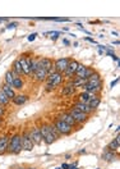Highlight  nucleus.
<instances>
[{"instance_id": "4be33fe9", "label": "nucleus", "mask_w": 120, "mask_h": 169, "mask_svg": "<svg viewBox=\"0 0 120 169\" xmlns=\"http://www.w3.org/2000/svg\"><path fill=\"white\" fill-rule=\"evenodd\" d=\"M11 101H13V104H15V105H23V104H26L27 101H28V96L27 95H15L13 99H11Z\"/></svg>"}, {"instance_id": "a19ab883", "label": "nucleus", "mask_w": 120, "mask_h": 169, "mask_svg": "<svg viewBox=\"0 0 120 169\" xmlns=\"http://www.w3.org/2000/svg\"><path fill=\"white\" fill-rule=\"evenodd\" d=\"M17 169H26V168H23V167H18Z\"/></svg>"}, {"instance_id": "412c9836", "label": "nucleus", "mask_w": 120, "mask_h": 169, "mask_svg": "<svg viewBox=\"0 0 120 169\" xmlns=\"http://www.w3.org/2000/svg\"><path fill=\"white\" fill-rule=\"evenodd\" d=\"M1 90L4 91V94H5V95L8 96V98H9V100H11L15 95H17V94H15V91L13 90V87L9 86V84H6V83H3Z\"/></svg>"}, {"instance_id": "0eeeda50", "label": "nucleus", "mask_w": 120, "mask_h": 169, "mask_svg": "<svg viewBox=\"0 0 120 169\" xmlns=\"http://www.w3.org/2000/svg\"><path fill=\"white\" fill-rule=\"evenodd\" d=\"M68 113L73 117V119L75 121L77 124H83V123L87 122V119H88V115H87V114H84V113H82V111L74 109V108H72V109L69 110Z\"/></svg>"}, {"instance_id": "f8f14e48", "label": "nucleus", "mask_w": 120, "mask_h": 169, "mask_svg": "<svg viewBox=\"0 0 120 169\" xmlns=\"http://www.w3.org/2000/svg\"><path fill=\"white\" fill-rule=\"evenodd\" d=\"M18 60H19V64H21V68H22V73L23 74H31V71H29V64H28V61H29V58H26V56H21V58H18Z\"/></svg>"}, {"instance_id": "72a5a7b5", "label": "nucleus", "mask_w": 120, "mask_h": 169, "mask_svg": "<svg viewBox=\"0 0 120 169\" xmlns=\"http://www.w3.org/2000/svg\"><path fill=\"white\" fill-rule=\"evenodd\" d=\"M5 115V109H4L3 105H0V118H3Z\"/></svg>"}, {"instance_id": "aec40b11", "label": "nucleus", "mask_w": 120, "mask_h": 169, "mask_svg": "<svg viewBox=\"0 0 120 169\" xmlns=\"http://www.w3.org/2000/svg\"><path fill=\"white\" fill-rule=\"evenodd\" d=\"M8 142H9V137L8 136L0 137V155H4L8 151Z\"/></svg>"}, {"instance_id": "f704fd0d", "label": "nucleus", "mask_w": 120, "mask_h": 169, "mask_svg": "<svg viewBox=\"0 0 120 169\" xmlns=\"http://www.w3.org/2000/svg\"><path fill=\"white\" fill-rule=\"evenodd\" d=\"M118 82H119V78H115V79L113 81V82H111V83H110V87H111V88H113V87L115 86V84H118Z\"/></svg>"}, {"instance_id": "2eb2a0df", "label": "nucleus", "mask_w": 120, "mask_h": 169, "mask_svg": "<svg viewBox=\"0 0 120 169\" xmlns=\"http://www.w3.org/2000/svg\"><path fill=\"white\" fill-rule=\"evenodd\" d=\"M119 144H120V136H119V134H116V137H115L114 140L106 146V149L110 150V151H114V152H119V149H120Z\"/></svg>"}, {"instance_id": "20e7f679", "label": "nucleus", "mask_w": 120, "mask_h": 169, "mask_svg": "<svg viewBox=\"0 0 120 169\" xmlns=\"http://www.w3.org/2000/svg\"><path fill=\"white\" fill-rule=\"evenodd\" d=\"M21 140H22V150H26V151H32L34 147V144L31 138L29 131H24L21 134Z\"/></svg>"}, {"instance_id": "c9c22d12", "label": "nucleus", "mask_w": 120, "mask_h": 169, "mask_svg": "<svg viewBox=\"0 0 120 169\" xmlns=\"http://www.w3.org/2000/svg\"><path fill=\"white\" fill-rule=\"evenodd\" d=\"M69 167H70V164H68V163H63V165H61V169H69Z\"/></svg>"}, {"instance_id": "2f4dec72", "label": "nucleus", "mask_w": 120, "mask_h": 169, "mask_svg": "<svg viewBox=\"0 0 120 169\" xmlns=\"http://www.w3.org/2000/svg\"><path fill=\"white\" fill-rule=\"evenodd\" d=\"M18 25L15 22H13V23H8L6 25V30H10V28H15V27H17Z\"/></svg>"}, {"instance_id": "393cba45", "label": "nucleus", "mask_w": 120, "mask_h": 169, "mask_svg": "<svg viewBox=\"0 0 120 169\" xmlns=\"http://www.w3.org/2000/svg\"><path fill=\"white\" fill-rule=\"evenodd\" d=\"M11 87H13V90H22L24 87V82H23L21 77H15L13 83H11Z\"/></svg>"}, {"instance_id": "5701e85b", "label": "nucleus", "mask_w": 120, "mask_h": 169, "mask_svg": "<svg viewBox=\"0 0 120 169\" xmlns=\"http://www.w3.org/2000/svg\"><path fill=\"white\" fill-rule=\"evenodd\" d=\"M28 64H29V71H31V73H34L38 68H40V59H36V58H29Z\"/></svg>"}, {"instance_id": "6ab92c4d", "label": "nucleus", "mask_w": 120, "mask_h": 169, "mask_svg": "<svg viewBox=\"0 0 120 169\" xmlns=\"http://www.w3.org/2000/svg\"><path fill=\"white\" fill-rule=\"evenodd\" d=\"M86 71H87V65L84 64H78L77 67V71H75V74H74V78H80V79H84V74H86Z\"/></svg>"}, {"instance_id": "9d476101", "label": "nucleus", "mask_w": 120, "mask_h": 169, "mask_svg": "<svg viewBox=\"0 0 120 169\" xmlns=\"http://www.w3.org/2000/svg\"><path fill=\"white\" fill-rule=\"evenodd\" d=\"M101 157H102L103 161H106V163H113V161H115V160L118 159V152L110 151V150H107V149L105 147V150H103Z\"/></svg>"}, {"instance_id": "1a4fd4ad", "label": "nucleus", "mask_w": 120, "mask_h": 169, "mask_svg": "<svg viewBox=\"0 0 120 169\" xmlns=\"http://www.w3.org/2000/svg\"><path fill=\"white\" fill-rule=\"evenodd\" d=\"M29 134H31V138H32V141H33L34 145H41L42 144V137H41L40 128H38V127H33V128H31Z\"/></svg>"}, {"instance_id": "bb28decb", "label": "nucleus", "mask_w": 120, "mask_h": 169, "mask_svg": "<svg viewBox=\"0 0 120 169\" xmlns=\"http://www.w3.org/2000/svg\"><path fill=\"white\" fill-rule=\"evenodd\" d=\"M92 94H90V92H86V91H83V92H80V94L78 95V98H79V100L78 101H80V103H84V104H87L88 101L91 100V98H92Z\"/></svg>"}, {"instance_id": "37998d69", "label": "nucleus", "mask_w": 120, "mask_h": 169, "mask_svg": "<svg viewBox=\"0 0 120 169\" xmlns=\"http://www.w3.org/2000/svg\"><path fill=\"white\" fill-rule=\"evenodd\" d=\"M55 169H61V168H60V167H59V168H55Z\"/></svg>"}, {"instance_id": "4c0bfd02", "label": "nucleus", "mask_w": 120, "mask_h": 169, "mask_svg": "<svg viewBox=\"0 0 120 169\" xmlns=\"http://www.w3.org/2000/svg\"><path fill=\"white\" fill-rule=\"evenodd\" d=\"M63 44L64 45H70V41L67 40V38H63Z\"/></svg>"}, {"instance_id": "7ed1b4c3", "label": "nucleus", "mask_w": 120, "mask_h": 169, "mask_svg": "<svg viewBox=\"0 0 120 169\" xmlns=\"http://www.w3.org/2000/svg\"><path fill=\"white\" fill-rule=\"evenodd\" d=\"M22 151V140H21V134L15 133L11 137H9V142H8V151L9 154L17 155Z\"/></svg>"}, {"instance_id": "6e6552de", "label": "nucleus", "mask_w": 120, "mask_h": 169, "mask_svg": "<svg viewBox=\"0 0 120 169\" xmlns=\"http://www.w3.org/2000/svg\"><path fill=\"white\" fill-rule=\"evenodd\" d=\"M69 61H70L69 58H59V59H56L54 61V71L59 72V73H64L69 64Z\"/></svg>"}, {"instance_id": "79ce46f5", "label": "nucleus", "mask_w": 120, "mask_h": 169, "mask_svg": "<svg viewBox=\"0 0 120 169\" xmlns=\"http://www.w3.org/2000/svg\"><path fill=\"white\" fill-rule=\"evenodd\" d=\"M27 169H36V168H32V167H29V168H27Z\"/></svg>"}, {"instance_id": "cd10ccee", "label": "nucleus", "mask_w": 120, "mask_h": 169, "mask_svg": "<svg viewBox=\"0 0 120 169\" xmlns=\"http://www.w3.org/2000/svg\"><path fill=\"white\" fill-rule=\"evenodd\" d=\"M100 81H101V76H100V73L95 72V73H92V76L87 79V83H95V82H100Z\"/></svg>"}, {"instance_id": "ea45409f", "label": "nucleus", "mask_w": 120, "mask_h": 169, "mask_svg": "<svg viewBox=\"0 0 120 169\" xmlns=\"http://www.w3.org/2000/svg\"><path fill=\"white\" fill-rule=\"evenodd\" d=\"M3 124V118H0V126Z\"/></svg>"}, {"instance_id": "c85d7f7f", "label": "nucleus", "mask_w": 120, "mask_h": 169, "mask_svg": "<svg viewBox=\"0 0 120 169\" xmlns=\"http://www.w3.org/2000/svg\"><path fill=\"white\" fill-rule=\"evenodd\" d=\"M9 98H8V96L4 94V91L1 90V88H0V105H8V104H9Z\"/></svg>"}, {"instance_id": "ddd939ff", "label": "nucleus", "mask_w": 120, "mask_h": 169, "mask_svg": "<svg viewBox=\"0 0 120 169\" xmlns=\"http://www.w3.org/2000/svg\"><path fill=\"white\" fill-rule=\"evenodd\" d=\"M47 76H49V72H46L45 69L41 68V67L33 73V77H34V79H36L37 82H44V81H46Z\"/></svg>"}, {"instance_id": "c03bdc74", "label": "nucleus", "mask_w": 120, "mask_h": 169, "mask_svg": "<svg viewBox=\"0 0 120 169\" xmlns=\"http://www.w3.org/2000/svg\"><path fill=\"white\" fill-rule=\"evenodd\" d=\"M97 169H100V168H97Z\"/></svg>"}, {"instance_id": "a878e982", "label": "nucleus", "mask_w": 120, "mask_h": 169, "mask_svg": "<svg viewBox=\"0 0 120 169\" xmlns=\"http://www.w3.org/2000/svg\"><path fill=\"white\" fill-rule=\"evenodd\" d=\"M11 71H13V73L17 77H21L23 73H22V68H21V64H19V60H14L13 65H11Z\"/></svg>"}, {"instance_id": "423d86ee", "label": "nucleus", "mask_w": 120, "mask_h": 169, "mask_svg": "<svg viewBox=\"0 0 120 169\" xmlns=\"http://www.w3.org/2000/svg\"><path fill=\"white\" fill-rule=\"evenodd\" d=\"M78 61L77 60H70L69 61V64H68V67L67 69H65V72H64V78H67L68 81H70L74 78V74H75V71H77V67H78Z\"/></svg>"}, {"instance_id": "e433bc0d", "label": "nucleus", "mask_w": 120, "mask_h": 169, "mask_svg": "<svg viewBox=\"0 0 120 169\" xmlns=\"http://www.w3.org/2000/svg\"><path fill=\"white\" fill-rule=\"evenodd\" d=\"M84 40L88 41V42H92V44H96V41L93 40V38H91V37H84Z\"/></svg>"}, {"instance_id": "473e14b6", "label": "nucleus", "mask_w": 120, "mask_h": 169, "mask_svg": "<svg viewBox=\"0 0 120 169\" xmlns=\"http://www.w3.org/2000/svg\"><path fill=\"white\" fill-rule=\"evenodd\" d=\"M36 36H37V33H31V35H29V36H28V37H27V40H28V41H31V42H32V41L34 40V38H36Z\"/></svg>"}, {"instance_id": "f257e3e1", "label": "nucleus", "mask_w": 120, "mask_h": 169, "mask_svg": "<svg viewBox=\"0 0 120 169\" xmlns=\"http://www.w3.org/2000/svg\"><path fill=\"white\" fill-rule=\"evenodd\" d=\"M40 128V133L42 137V141L45 142L46 145H51L52 142L56 141V138L60 137V133L57 132V129L55 128L54 124H49V123H44Z\"/></svg>"}, {"instance_id": "7c9ffc66", "label": "nucleus", "mask_w": 120, "mask_h": 169, "mask_svg": "<svg viewBox=\"0 0 120 169\" xmlns=\"http://www.w3.org/2000/svg\"><path fill=\"white\" fill-rule=\"evenodd\" d=\"M47 33H50V35H52V36H51V38H52V40H54V41H55V40H56V38H57V37H59V35H60V32H57V31H51V32H47Z\"/></svg>"}, {"instance_id": "f3484780", "label": "nucleus", "mask_w": 120, "mask_h": 169, "mask_svg": "<svg viewBox=\"0 0 120 169\" xmlns=\"http://www.w3.org/2000/svg\"><path fill=\"white\" fill-rule=\"evenodd\" d=\"M61 96H73L75 94V87H73V84L70 83V81L65 84L63 87V90H61Z\"/></svg>"}, {"instance_id": "f03ea898", "label": "nucleus", "mask_w": 120, "mask_h": 169, "mask_svg": "<svg viewBox=\"0 0 120 169\" xmlns=\"http://www.w3.org/2000/svg\"><path fill=\"white\" fill-rule=\"evenodd\" d=\"M63 79H64V76L63 73H59V72H50L47 78H46V82H47V84H46V91H51L54 90V88H56L57 86H60L61 83H63Z\"/></svg>"}, {"instance_id": "4468645a", "label": "nucleus", "mask_w": 120, "mask_h": 169, "mask_svg": "<svg viewBox=\"0 0 120 169\" xmlns=\"http://www.w3.org/2000/svg\"><path fill=\"white\" fill-rule=\"evenodd\" d=\"M73 108H74V109H77V110H79V111H82V113H84V114H87V115H90L92 111H93L90 106L87 105V104L80 103V101H77L74 105H73Z\"/></svg>"}, {"instance_id": "dca6fc26", "label": "nucleus", "mask_w": 120, "mask_h": 169, "mask_svg": "<svg viewBox=\"0 0 120 169\" xmlns=\"http://www.w3.org/2000/svg\"><path fill=\"white\" fill-rule=\"evenodd\" d=\"M59 119L60 121H63L64 123H67L68 126H70V127H74V126H77V123H75V121L73 119V117L69 113H61L60 115H59Z\"/></svg>"}, {"instance_id": "a211bd4d", "label": "nucleus", "mask_w": 120, "mask_h": 169, "mask_svg": "<svg viewBox=\"0 0 120 169\" xmlns=\"http://www.w3.org/2000/svg\"><path fill=\"white\" fill-rule=\"evenodd\" d=\"M101 104V99H100V95H93L91 98V100L87 103V105L91 108L92 110H95V109H97L98 105Z\"/></svg>"}, {"instance_id": "9b49d317", "label": "nucleus", "mask_w": 120, "mask_h": 169, "mask_svg": "<svg viewBox=\"0 0 120 169\" xmlns=\"http://www.w3.org/2000/svg\"><path fill=\"white\" fill-rule=\"evenodd\" d=\"M40 67L44 68L46 72H52L54 71V61L50 58H41L40 59Z\"/></svg>"}, {"instance_id": "39448f33", "label": "nucleus", "mask_w": 120, "mask_h": 169, "mask_svg": "<svg viewBox=\"0 0 120 169\" xmlns=\"http://www.w3.org/2000/svg\"><path fill=\"white\" fill-rule=\"evenodd\" d=\"M54 126H55V128L57 129V132L60 133V136H69V134L72 133V131H73V127L68 126L67 123H64L63 121H60L59 118L55 121Z\"/></svg>"}, {"instance_id": "c756f323", "label": "nucleus", "mask_w": 120, "mask_h": 169, "mask_svg": "<svg viewBox=\"0 0 120 169\" xmlns=\"http://www.w3.org/2000/svg\"><path fill=\"white\" fill-rule=\"evenodd\" d=\"M106 54H107V55H110V56L113 58V59H114L115 61H116V63H119V58H118L116 55H115V53H114V51H111L110 49H107V50H106Z\"/></svg>"}, {"instance_id": "b1692460", "label": "nucleus", "mask_w": 120, "mask_h": 169, "mask_svg": "<svg viewBox=\"0 0 120 169\" xmlns=\"http://www.w3.org/2000/svg\"><path fill=\"white\" fill-rule=\"evenodd\" d=\"M15 76L14 73H13V71H8L6 73H5V76H4V83H6V84H9V86H11V83H13V81H14V78H15Z\"/></svg>"}, {"instance_id": "58836bf2", "label": "nucleus", "mask_w": 120, "mask_h": 169, "mask_svg": "<svg viewBox=\"0 0 120 169\" xmlns=\"http://www.w3.org/2000/svg\"><path fill=\"white\" fill-rule=\"evenodd\" d=\"M4 21H8V18H0V23L4 22Z\"/></svg>"}]
</instances>
